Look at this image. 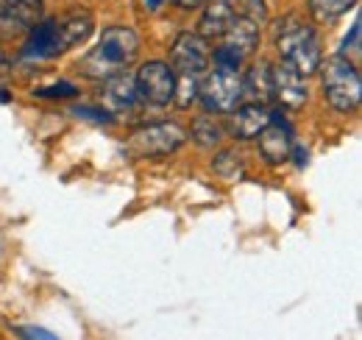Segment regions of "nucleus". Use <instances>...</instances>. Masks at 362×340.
<instances>
[{
  "label": "nucleus",
  "instance_id": "f257e3e1",
  "mask_svg": "<svg viewBox=\"0 0 362 340\" xmlns=\"http://www.w3.org/2000/svg\"><path fill=\"white\" fill-rule=\"evenodd\" d=\"M136 56H139V37H136L134 28L109 26V28H103L98 45L78 62V70L87 79L106 81L117 73H126V67L134 64Z\"/></svg>",
  "mask_w": 362,
  "mask_h": 340
},
{
  "label": "nucleus",
  "instance_id": "f03ea898",
  "mask_svg": "<svg viewBox=\"0 0 362 340\" xmlns=\"http://www.w3.org/2000/svg\"><path fill=\"white\" fill-rule=\"evenodd\" d=\"M276 47H279V56L284 62H290L304 79L307 76H315L320 62H323V50H320L317 31L313 26L301 23L296 14H290L281 23L279 37H276Z\"/></svg>",
  "mask_w": 362,
  "mask_h": 340
},
{
  "label": "nucleus",
  "instance_id": "7ed1b4c3",
  "mask_svg": "<svg viewBox=\"0 0 362 340\" xmlns=\"http://www.w3.org/2000/svg\"><path fill=\"white\" fill-rule=\"evenodd\" d=\"M320 86H323V98L329 101V106L334 112H357L362 101V79L360 70L354 67L351 59L346 56H332L326 62H320Z\"/></svg>",
  "mask_w": 362,
  "mask_h": 340
},
{
  "label": "nucleus",
  "instance_id": "20e7f679",
  "mask_svg": "<svg viewBox=\"0 0 362 340\" xmlns=\"http://www.w3.org/2000/svg\"><path fill=\"white\" fill-rule=\"evenodd\" d=\"M184 140L187 134L179 123L162 120V123H148V126L136 128L129 137L126 148L139 159H159V157H170L173 151H179Z\"/></svg>",
  "mask_w": 362,
  "mask_h": 340
},
{
  "label": "nucleus",
  "instance_id": "39448f33",
  "mask_svg": "<svg viewBox=\"0 0 362 340\" xmlns=\"http://www.w3.org/2000/svg\"><path fill=\"white\" fill-rule=\"evenodd\" d=\"M198 98L206 112L212 115H228L243 101V76L234 67H215L204 84L198 86Z\"/></svg>",
  "mask_w": 362,
  "mask_h": 340
},
{
  "label": "nucleus",
  "instance_id": "423d86ee",
  "mask_svg": "<svg viewBox=\"0 0 362 340\" xmlns=\"http://www.w3.org/2000/svg\"><path fill=\"white\" fill-rule=\"evenodd\" d=\"M176 73L168 62H145L134 76V84H136V95L148 103H156V106H165L173 101L176 95Z\"/></svg>",
  "mask_w": 362,
  "mask_h": 340
},
{
  "label": "nucleus",
  "instance_id": "0eeeda50",
  "mask_svg": "<svg viewBox=\"0 0 362 340\" xmlns=\"http://www.w3.org/2000/svg\"><path fill=\"white\" fill-rule=\"evenodd\" d=\"M209 59H212V53H209L206 40L192 31L179 34L176 42L170 45V64H173L176 76H187V79L204 76L209 67Z\"/></svg>",
  "mask_w": 362,
  "mask_h": 340
},
{
  "label": "nucleus",
  "instance_id": "6e6552de",
  "mask_svg": "<svg viewBox=\"0 0 362 340\" xmlns=\"http://www.w3.org/2000/svg\"><path fill=\"white\" fill-rule=\"evenodd\" d=\"M271 79H273V98L287 109V112H301L310 92L304 84V76L290 64V62H279L276 67H271Z\"/></svg>",
  "mask_w": 362,
  "mask_h": 340
},
{
  "label": "nucleus",
  "instance_id": "1a4fd4ad",
  "mask_svg": "<svg viewBox=\"0 0 362 340\" xmlns=\"http://www.w3.org/2000/svg\"><path fill=\"white\" fill-rule=\"evenodd\" d=\"M257 137H259V154L271 168H279L290 159V154H293V128L281 123V118L273 115V120Z\"/></svg>",
  "mask_w": 362,
  "mask_h": 340
},
{
  "label": "nucleus",
  "instance_id": "9d476101",
  "mask_svg": "<svg viewBox=\"0 0 362 340\" xmlns=\"http://www.w3.org/2000/svg\"><path fill=\"white\" fill-rule=\"evenodd\" d=\"M228 115H231L228 131H231L234 140H251V137H257L273 120V112L268 109V103H254V101L240 103Z\"/></svg>",
  "mask_w": 362,
  "mask_h": 340
},
{
  "label": "nucleus",
  "instance_id": "9b49d317",
  "mask_svg": "<svg viewBox=\"0 0 362 340\" xmlns=\"http://www.w3.org/2000/svg\"><path fill=\"white\" fill-rule=\"evenodd\" d=\"M204 6L206 8H204V17H201V26H198V37H204L206 42L209 40H223L231 20L237 17L234 0H206Z\"/></svg>",
  "mask_w": 362,
  "mask_h": 340
},
{
  "label": "nucleus",
  "instance_id": "f8f14e48",
  "mask_svg": "<svg viewBox=\"0 0 362 340\" xmlns=\"http://www.w3.org/2000/svg\"><path fill=\"white\" fill-rule=\"evenodd\" d=\"M28 40L23 47L25 59H56L62 56L59 47V31H56V20H40L34 28H28Z\"/></svg>",
  "mask_w": 362,
  "mask_h": 340
},
{
  "label": "nucleus",
  "instance_id": "ddd939ff",
  "mask_svg": "<svg viewBox=\"0 0 362 340\" xmlns=\"http://www.w3.org/2000/svg\"><path fill=\"white\" fill-rule=\"evenodd\" d=\"M223 47H228L231 53H237L240 59H248L251 53H257L259 47V26L243 14H237L228 26V31L223 34Z\"/></svg>",
  "mask_w": 362,
  "mask_h": 340
},
{
  "label": "nucleus",
  "instance_id": "4468645a",
  "mask_svg": "<svg viewBox=\"0 0 362 340\" xmlns=\"http://www.w3.org/2000/svg\"><path fill=\"white\" fill-rule=\"evenodd\" d=\"M103 98H106V103H109V109H112V112H126V109H132L136 101H139L134 79H132V76H126V73H117V76L106 79Z\"/></svg>",
  "mask_w": 362,
  "mask_h": 340
},
{
  "label": "nucleus",
  "instance_id": "2eb2a0df",
  "mask_svg": "<svg viewBox=\"0 0 362 340\" xmlns=\"http://www.w3.org/2000/svg\"><path fill=\"white\" fill-rule=\"evenodd\" d=\"M42 0H0V14L8 23H17L23 28H34L42 20Z\"/></svg>",
  "mask_w": 362,
  "mask_h": 340
},
{
  "label": "nucleus",
  "instance_id": "dca6fc26",
  "mask_svg": "<svg viewBox=\"0 0 362 340\" xmlns=\"http://www.w3.org/2000/svg\"><path fill=\"white\" fill-rule=\"evenodd\" d=\"M243 98L254 101V103H271L273 101V79L268 64H257L248 70V76L243 79Z\"/></svg>",
  "mask_w": 362,
  "mask_h": 340
},
{
  "label": "nucleus",
  "instance_id": "f3484780",
  "mask_svg": "<svg viewBox=\"0 0 362 340\" xmlns=\"http://www.w3.org/2000/svg\"><path fill=\"white\" fill-rule=\"evenodd\" d=\"M354 6H357V0H310L307 3L310 17L315 23H334V20H340Z\"/></svg>",
  "mask_w": 362,
  "mask_h": 340
},
{
  "label": "nucleus",
  "instance_id": "a211bd4d",
  "mask_svg": "<svg viewBox=\"0 0 362 340\" xmlns=\"http://www.w3.org/2000/svg\"><path fill=\"white\" fill-rule=\"evenodd\" d=\"M189 134H192V140L198 142V145H204V148H212V145H218L221 142V126L212 120V118H198L192 128H189Z\"/></svg>",
  "mask_w": 362,
  "mask_h": 340
},
{
  "label": "nucleus",
  "instance_id": "6ab92c4d",
  "mask_svg": "<svg viewBox=\"0 0 362 340\" xmlns=\"http://www.w3.org/2000/svg\"><path fill=\"white\" fill-rule=\"evenodd\" d=\"M237 6H240V14L248 17V20H254L257 26H262V23L268 20V6H265V0H237Z\"/></svg>",
  "mask_w": 362,
  "mask_h": 340
},
{
  "label": "nucleus",
  "instance_id": "aec40b11",
  "mask_svg": "<svg viewBox=\"0 0 362 340\" xmlns=\"http://www.w3.org/2000/svg\"><path fill=\"white\" fill-rule=\"evenodd\" d=\"M37 95H40V98H73V95H78V89L73 84H56V86H42V89H37Z\"/></svg>",
  "mask_w": 362,
  "mask_h": 340
},
{
  "label": "nucleus",
  "instance_id": "412c9836",
  "mask_svg": "<svg viewBox=\"0 0 362 340\" xmlns=\"http://www.w3.org/2000/svg\"><path fill=\"white\" fill-rule=\"evenodd\" d=\"M17 332H20V338L23 340H59L53 332H47V329H42V327H20Z\"/></svg>",
  "mask_w": 362,
  "mask_h": 340
},
{
  "label": "nucleus",
  "instance_id": "4be33fe9",
  "mask_svg": "<svg viewBox=\"0 0 362 340\" xmlns=\"http://www.w3.org/2000/svg\"><path fill=\"white\" fill-rule=\"evenodd\" d=\"M360 20H357V23H354V26H351V34H349V37H346V40H343V47H340V56H346V53H349V50H357V47H360Z\"/></svg>",
  "mask_w": 362,
  "mask_h": 340
},
{
  "label": "nucleus",
  "instance_id": "5701e85b",
  "mask_svg": "<svg viewBox=\"0 0 362 340\" xmlns=\"http://www.w3.org/2000/svg\"><path fill=\"white\" fill-rule=\"evenodd\" d=\"M76 115H78V118H90V120H98V123H112V120H115V115H109V112H100V109H76Z\"/></svg>",
  "mask_w": 362,
  "mask_h": 340
},
{
  "label": "nucleus",
  "instance_id": "b1692460",
  "mask_svg": "<svg viewBox=\"0 0 362 340\" xmlns=\"http://www.w3.org/2000/svg\"><path fill=\"white\" fill-rule=\"evenodd\" d=\"M179 8H184V11H192V8H201L206 0H173Z\"/></svg>",
  "mask_w": 362,
  "mask_h": 340
},
{
  "label": "nucleus",
  "instance_id": "393cba45",
  "mask_svg": "<svg viewBox=\"0 0 362 340\" xmlns=\"http://www.w3.org/2000/svg\"><path fill=\"white\" fill-rule=\"evenodd\" d=\"M142 3H145V6H148V8H159V6H162V3H165V0H142Z\"/></svg>",
  "mask_w": 362,
  "mask_h": 340
}]
</instances>
